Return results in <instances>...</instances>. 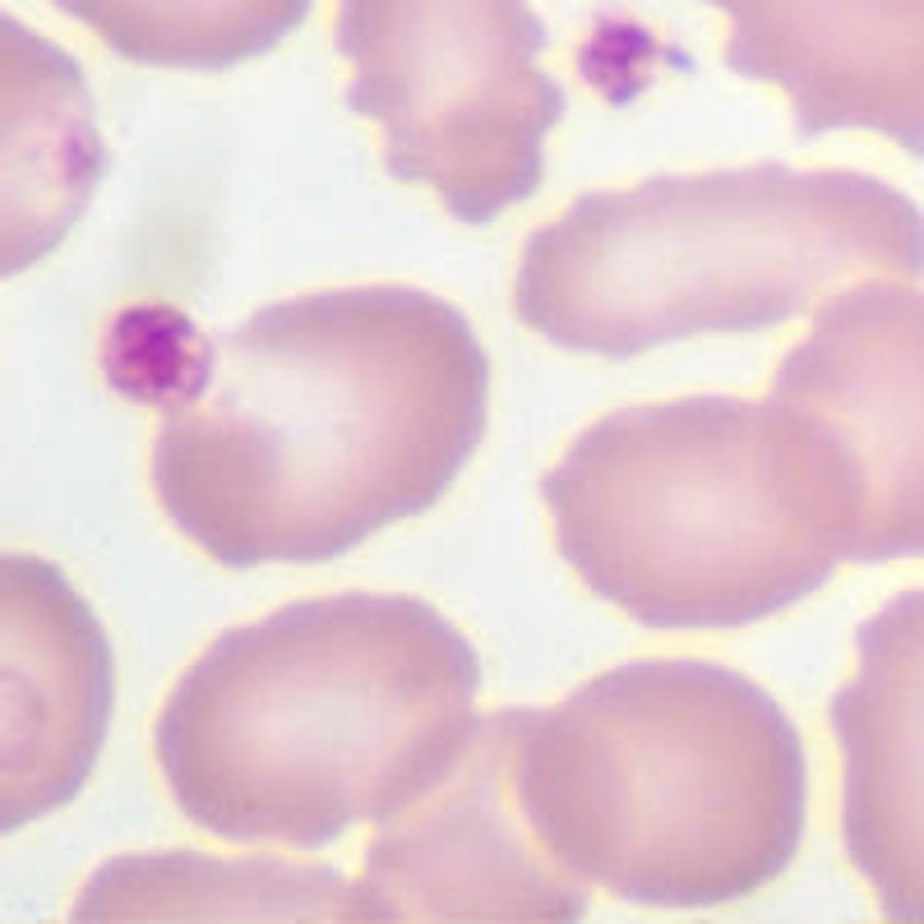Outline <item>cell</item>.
I'll list each match as a JSON object with an SVG mask.
<instances>
[{
	"label": "cell",
	"mask_w": 924,
	"mask_h": 924,
	"mask_svg": "<svg viewBox=\"0 0 924 924\" xmlns=\"http://www.w3.org/2000/svg\"><path fill=\"white\" fill-rule=\"evenodd\" d=\"M107 375L163 412L157 500L227 569L314 565L425 513L490 412L477 333L416 287L314 291L222 333L134 310Z\"/></svg>",
	"instance_id": "cell-1"
},
{
	"label": "cell",
	"mask_w": 924,
	"mask_h": 924,
	"mask_svg": "<svg viewBox=\"0 0 924 924\" xmlns=\"http://www.w3.org/2000/svg\"><path fill=\"white\" fill-rule=\"evenodd\" d=\"M481 661L416 597H324L222 634L157 716L194 827L314 850L431 786L477 721Z\"/></svg>",
	"instance_id": "cell-2"
},
{
	"label": "cell",
	"mask_w": 924,
	"mask_h": 924,
	"mask_svg": "<svg viewBox=\"0 0 924 924\" xmlns=\"http://www.w3.org/2000/svg\"><path fill=\"white\" fill-rule=\"evenodd\" d=\"M517 795L559 865L628 906L708 911L795 860L804 745L749 675L634 661L523 712Z\"/></svg>",
	"instance_id": "cell-3"
},
{
	"label": "cell",
	"mask_w": 924,
	"mask_h": 924,
	"mask_svg": "<svg viewBox=\"0 0 924 924\" xmlns=\"http://www.w3.org/2000/svg\"><path fill=\"white\" fill-rule=\"evenodd\" d=\"M920 259L915 199L860 171L762 163L578 199L527 241L513 310L555 347L624 360L777 329L850 282L915 278Z\"/></svg>",
	"instance_id": "cell-4"
},
{
	"label": "cell",
	"mask_w": 924,
	"mask_h": 924,
	"mask_svg": "<svg viewBox=\"0 0 924 924\" xmlns=\"http://www.w3.org/2000/svg\"><path fill=\"white\" fill-rule=\"evenodd\" d=\"M541 494L574 574L647 628H739L855 565L837 490L768 398L615 412Z\"/></svg>",
	"instance_id": "cell-5"
},
{
	"label": "cell",
	"mask_w": 924,
	"mask_h": 924,
	"mask_svg": "<svg viewBox=\"0 0 924 924\" xmlns=\"http://www.w3.org/2000/svg\"><path fill=\"white\" fill-rule=\"evenodd\" d=\"M347 107L385 130V163L458 222L500 218L546 176L565 88L541 70L527 0H337Z\"/></svg>",
	"instance_id": "cell-6"
},
{
	"label": "cell",
	"mask_w": 924,
	"mask_h": 924,
	"mask_svg": "<svg viewBox=\"0 0 924 924\" xmlns=\"http://www.w3.org/2000/svg\"><path fill=\"white\" fill-rule=\"evenodd\" d=\"M920 366L915 278H865L814 305V329L772 379L768 402L791 421L846 509L855 565L924 546Z\"/></svg>",
	"instance_id": "cell-7"
},
{
	"label": "cell",
	"mask_w": 924,
	"mask_h": 924,
	"mask_svg": "<svg viewBox=\"0 0 924 924\" xmlns=\"http://www.w3.org/2000/svg\"><path fill=\"white\" fill-rule=\"evenodd\" d=\"M523 712L477 716L454 762L375 823L352 920H527L588 915L592 888L541 846L517 795Z\"/></svg>",
	"instance_id": "cell-8"
},
{
	"label": "cell",
	"mask_w": 924,
	"mask_h": 924,
	"mask_svg": "<svg viewBox=\"0 0 924 924\" xmlns=\"http://www.w3.org/2000/svg\"><path fill=\"white\" fill-rule=\"evenodd\" d=\"M116 703L111 643L70 578L0 555V837L70 804Z\"/></svg>",
	"instance_id": "cell-9"
},
{
	"label": "cell",
	"mask_w": 924,
	"mask_h": 924,
	"mask_svg": "<svg viewBox=\"0 0 924 924\" xmlns=\"http://www.w3.org/2000/svg\"><path fill=\"white\" fill-rule=\"evenodd\" d=\"M731 19L726 65L791 98L800 140L878 130L924 144V0H703Z\"/></svg>",
	"instance_id": "cell-10"
},
{
	"label": "cell",
	"mask_w": 924,
	"mask_h": 924,
	"mask_svg": "<svg viewBox=\"0 0 924 924\" xmlns=\"http://www.w3.org/2000/svg\"><path fill=\"white\" fill-rule=\"evenodd\" d=\"M846 850L892 920H920V592L860 628V680L832 698Z\"/></svg>",
	"instance_id": "cell-11"
},
{
	"label": "cell",
	"mask_w": 924,
	"mask_h": 924,
	"mask_svg": "<svg viewBox=\"0 0 924 924\" xmlns=\"http://www.w3.org/2000/svg\"><path fill=\"white\" fill-rule=\"evenodd\" d=\"M107 167L79 60L0 10V282L70 236Z\"/></svg>",
	"instance_id": "cell-12"
},
{
	"label": "cell",
	"mask_w": 924,
	"mask_h": 924,
	"mask_svg": "<svg viewBox=\"0 0 924 924\" xmlns=\"http://www.w3.org/2000/svg\"><path fill=\"white\" fill-rule=\"evenodd\" d=\"M79 920H352V883L324 865L140 855L107 865Z\"/></svg>",
	"instance_id": "cell-13"
},
{
	"label": "cell",
	"mask_w": 924,
	"mask_h": 924,
	"mask_svg": "<svg viewBox=\"0 0 924 924\" xmlns=\"http://www.w3.org/2000/svg\"><path fill=\"white\" fill-rule=\"evenodd\" d=\"M116 56L163 70H232L301 29L310 0H56Z\"/></svg>",
	"instance_id": "cell-14"
}]
</instances>
